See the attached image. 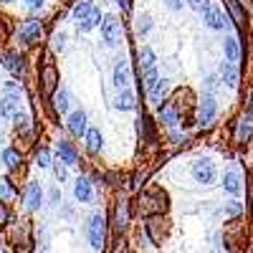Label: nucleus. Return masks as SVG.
<instances>
[{
	"label": "nucleus",
	"instance_id": "nucleus-34",
	"mask_svg": "<svg viewBox=\"0 0 253 253\" xmlns=\"http://www.w3.org/2000/svg\"><path fill=\"white\" fill-rule=\"evenodd\" d=\"M187 3H190V8H193V10H198V13H205V8L210 5L208 0H187Z\"/></svg>",
	"mask_w": 253,
	"mask_h": 253
},
{
	"label": "nucleus",
	"instance_id": "nucleus-21",
	"mask_svg": "<svg viewBox=\"0 0 253 253\" xmlns=\"http://www.w3.org/2000/svg\"><path fill=\"white\" fill-rule=\"evenodd\" d=\"M3 61H5V69H8V71H13L15 76H20V74H23V58H20V56H15V53H8Z\"/></svg>",
	"mask_w": 253,
	"mask_h": 253
},
{
	"label": "nucleus",
	"instance_id": "nucleus-10",
	"mask_svg": "<svg viewBox=\"0 0 253 253\" xmlns=\"http://www.w3.org/2000/svg\"><path fill=\"white\" fill-rule=\"evenodd\" d=\"M69 129L71 134L81 137V134H86V112H74L69 117Z\"/></svg>",
	"mask_w": 253,
	"mask_h": 253
},
{
	"label": "nucleus",
	"instance_id": "nucleus-31",
	"mask_svg": "<svg viewBox=\"0 0 253 253\" xmlns=\"http://www.w3.org/2000/svg\"><path fill=\"white\" fill-rule=\"evenodd\" d=\"M38 167H51V152L46 150H38Z\"/></svg>",
	"mask_w": 253,
	"mask_h": 253
},
{
	"label": "nucleus",
	"instance_id": "nucleus-28",
	"mask_svg": "<svg viewBox=\"0 0 253 253\" xmlns=\"http://www.w3.org/2000/svg\"><path fill=\"white\" fill-rule=\"evenodd\" d=\"M94 10H96V5L86 0V3H79V5L74 8V15L81 20V18H86V15H89V13H94Z\"/></svg>",
	"mask_w": 253,
	"mask_h": 253
},
{
	"label": "nucleus",
	"instance_id": "nucleus-23",
	"mask_svg": "<svg viewBox=\"0 0 253 253\" xmlns=\"http://www.w3.org/2000/svg\"><path fill=\"white\" fill-rule=\"evenodd\" d=\"M142 79H144V89H152L157 84V66H142Z\"/></svg>",
	"mask_w": 253,
	"mask_h": 253
},
{
	"label": "nucleus",
	"instance_id": "nucleus-15",
	"mask_svg": "<svg viewBox=\"0 0 253 253\" xmlns=\"http://www.w3.org/2000/svg\"><path fill=\"white\" fill-rule=\"evenodd\" d=\"M220 76H223V81L228 84L230 89L238 86V69H236V63L225 61V63H223V69H220Z\"/></svg>",
	"mask_w": 253,
	"mask_h": 253
},
{
	"label": "nucleus",
	"instance_id": "nucleus-22",
	"mask_svg": "<svg viewBox=\"0 0 253 253\" xmlns=\"http://www.w3.org/2000/svg\"><path fill=\"white\" fill-rule=\"evenodd\" d=\"M96 23H101V13H99V10L89 13L86 18H81V20H79V28H81L84 33H89V31H91V28H94Z\"/></svg>",
	"mask_w": 253,
	"mask_h": 253
},
{
	"label": "nucleus",
	"instance_id": "nucleus-40",
	"mask_svg": "<svg viewBox=\"0 0 253 253\" xmlns=\"http://www.w3.org/2000/svg\"><path fill=\"white\" fill-rule=\"evenodd\" d=\"M0 3H10V0H0Z\"/></svg>",
	"mask_w": 253,
	"mask_h": 253
},
{
	"label": "nucleus",
	"instance_id": "nucleus-13",
	"mask_svg": "<svg viewBox=\"0 0 253 253\" xmlns=\"http://www.w3.org/2000/svg\"><path fill=\"white\" fill-rule=\"evenodd\" d=\"M56 152H58V160H61L63 165H76V150H74V144H69V142H58Z\"/></svg>",
	"mask_w": 253,
	"mask_h": 253
},
{
	"label": "nucleus",
	"instance_id": "nucleus-12",
	"mask_svg": "<svg viewBox=\"0 0 253 253\" xmlns=\"http://www.w3.org/2000/svg\"><path fill=\"white\" fill-rule=\"evenodd\" d=\"M134 104H137V99H134V94H132L129 89L119 91V96L114 99V107H117L119 112H129V109H134Z\"/></svg>",
	"mask_w": 253,
	"mask_h": 253
},
{
	"label": "nucleus",
	"instance_id": "nucleus-5",
	"mask_svg": "<svg viewBox=\"0 0 253 253\" xmlns=\"http://www.w3.org/2000/svg\"><path fill=\"white\" fill-rule=\"evenodd\" d=\"M114 84H117L119 91L129 89V63H126V58L117 61V66H114Z\"/></svg>",
	"mask_w": 253,
	"mask_h": 253
},
{
	"label": "nucleus",
	"instance_id": "nucleus-26",
	"mask_svg": "<svg viewBox=\"0 0 253 253\" xmlns=\"http://www.w3.org/2000/svg\"><path fill=\"white\" fill-rule=\"evenodd\" d=\"M162 122H165L167 126H175V124H177V109L172 107V104L162 107Z\"/></svg>",
	"mask_w": 253,
	"mask_h": 253
},
{
	"label": "nucleus",
	"instance_id": "nucleus-6",
	"mask_svg": "<svg viewBox=\"0 0 253 253\" xmlns=\"http://www.w3.org/2000/svg\"><path fill=\"white\" fill-rule=\"evenodd\" d=\"M41 36V20H28V23H23V28H20V41L28 46V43H36Z\"/></svg>",
	"mask_w": 253,
	"mask_h": 253
},
{
	"label": "nucleus",
	"instance_id": "nucleus-14",
	"mask_svg": "<svg viewBox=\"0 0 253 253\" xmlns=\"http://www.w3.org/2000/svg\"><path fill=\"white\" fill-rule=\"evenodd\" d=\"M251 134H253V112L248 109V112L241 117V124H238V139L246 142Z\"/></svg>",
	"mask_w": 253,
	"mask_h": 253
},
{
	"label": "nucleus",
	"instance_id": "nucleus-25",
	"mask_svg": "<svg viewBox=\"0 0 253 253\" xmlns=\"http://www.w3.org/2000/svg\"><path fill=\"white\" fill-rule=\"evenodd\" d=\"M69 101H71V94H69L66 89L56 91V99H53V104H56V109H58V112H66V109H69Z\"/></svg>",
	"mask_w": 253,
	"mask_h": 253
},
{
	"label": "nucleus",
	"instance_id": "nucleus-16",
	"mask_svg": "<svg viewBox=\"0 0 253 253\" xmlns=\"http://www.w3.org/2000/svg\"><path fill=\"white\" fill-rule=\"evenodd\" d=\"M223 187H225V193H230V195H241V175L238 172H225Z\"/></svg>",
	"mask_w": 253,
	"mask_h": 253
},
{
	"label": "nucleus",
	"instance_id": "nucleus-37",
	"mask_svg": "<svg viewBox=\"0 0 253 253\" xmlns=\"http://www.w3.org/2000/svg\"><path fill=\"white\" fill-rule=\"evenodd\" d=\"M56 177H58V180H66V167H63V162L56 165Z\"/></svg>",
	"mask_w": 253,
	"mask_h": 253
},
{
	"label": "nucleus",
	"instance_id": "nucleus-29",
	"mask_svg": "<svg viewBox=\"0 0 253 253\" xmlns=\"http://www.w3.org/2000/svg\"><path fill=\"white\" fill-rule=\"evenodd\" d=\"M152 31V18L150 15H139L137 18V33L144 36V33H150Z\"/></svg>",
	"mask_w": 253,
	"mask_h": 253
},
{
	"label": "nucleus",
	"instance_id": "nucleus-19",
	"mask_svg": "<svg viewBox=\"0 0 253 253\" xmlns=\"http://www.w3.org/2000/svg\"><path fill=\"white\" fill-rule=\"evenodd\" d=\"M223 51H225V58L230 63H236L238 56H241V48H238V41L236 38H225V43H223Z\"/></svg>",
	"mask_w": 253,
	"mask_h": 253
},
{
	"label": "nucleus",
	"instance_id": "nucleus-3",
	"mask_svg": "<svg viewBox=\"0 0 253 253\" xmlns=\"http://www.w3.org/2000/svg\"><path fill=\"white\" fill-rule=\"evenodd\" d=\"M215 117H218V104H215V99H213V96H205L203 104H200L198 124H200V126H210V124L215 122Z\"/></svg>",
	"mask_w": 253,
	"mask_h": 253
},
{
	"label": "nucleus",
	"instance_id": "nucleus-18",
	"mask_svg": "<svg viewBox=\"0 0 253 253\" xmlns=\"http://www.w3.org/2000/svg\"><path fill=\"white\" fill-rule=\"evenodd\" d=\"M91 195H94V193H91V182L81 175V177L76 180V198H79L81 203H86V200H91Z\"/></svg>",
	"mask_w": 253,
	"mask_h": 253
},
{
	"label": "nucleus",
	"instance_id": "nucleus-32",
	"mask_svg": "<svg viewBox=\"0 0 253 253\" xmlns=\"http://www.w3.org/2000/svg\"><path fill=\"white\" fill-rule=\"evenodd\" d=\"M0 198H13V185L8 180H0Z\"/></svg>",
	"mask_w": 253,
	"mask_h": 253
},
{
	"label": "nucleus",
	"instance_id": "nucleus-4",
	"mask_svg": "<svg viewBox=\"0 0 253 253\" xmlns=\"http://www.w3.org/2000/svg\"><path fill=\"white\" fill-rule=\"evenodd\" d=\"M193 175H195V180L200 185H210V182L215 180V167H213V162H210V160H198L195 167H193Z\"/></svg>",
	"mask_w": 253,
	"mask_h": 253
},
{
	"label": "nucleus",
	"instance_id": "nucleus-33",
	"mask_svg": "<svg viewBox=\"0 0 253 253\" xmlns=\"http://www.w3.org/2000/svg\"><path fill=\"white\" fill-rule=\"evenodd\" d=\"M5 96H18L20 99V86H18L15 81H8L5 84Z\"/></svg>",
	"mask_w": 253,
	"mask_h": 253
},
{
	"label": "nucleus",
	"instance_id": "nucleus-20",
	"mask_svg": "<svg viewBox=\"0 0 253 253\" xmlns=\"http://www.w3.org/2000/svg\"><path fill=\"white\" fill-rule=\"evenodd\" d=\"M86 147H89V152H99L101 150V132L96 129V126L86 129Z\"/></svg>",
	"mask_w": 253,
	"mask_h": 253
},
{
	"label": "nucleus",
	"instance_id": "nucleus-17",
	"mask_svg": "<svg viewBox=\"0 0 253 253\" xmlns=\"http://www.w3.org/2000/svg\"><path fill=\"white\" fill-rule=\"evenodd\" d=\"M56 79H58L56 69L51 66V63H46V66H43V94H53V89H56Z\"/></svg>",
	"mask_w": 253,
	"mask_h": 253
},
{
	"label": "nucleus",
	"instance_id": "nucleus-11",
	"mask_svg": "<svg viewBox=\"0 0 253 253\" xmlns=\"http://www.w3.org/2000/svg\"><path fill=\"white\" fill-rule=\"evenodd\" d=\"M223 3L228 5V13H230V18H233V23L238 28H243L246 26V13H243L241 3H238V0H223Z\"/></svg>",
	"mask_w": 253,
	"mask_h": 253
},
{
	"label": "nucleus",
	"instance_id": "nucleus-2",
	"mask_svg": "<svg viewBox=\"0 0 253 253\" xmlns=\"http://www.w3.org/2000/svg\"><path fill=\"white\" fill-rule=\"evenodd\" d=\"M104 233H107V228H104V218L99 213H94L89 218V243L99 251L104 246Z\"/></svg>",
	"mask_w": 253,
	"mask_h": 253
},
{
	"label": "nucleus",
	"instance_id": "nucleus-8",
	"mask_svg": "<svg viewBox=\"0 0 253 253\" xmlns=\"http://www.w3.org/2000/svg\"><path fill=\"white\" fill-rule=\"evenodd\" d=\"M203 15H205V26H210L213 31H223V28H225V18H223V13H220L218 8L208 5Z\"/></svg>",
	"mask_w": 253,
	"mask_h": 253
},
{
	"label": "nucleus",
	"instance_id": "nucleus-27",
	"mask_svg": "<svg viewBox=\"0 0 253 253\" xmlns=\"http://www.w3.org/2000/svg\"><path fill=\"white\" fill-rule=\"evenodd\" d=\"M167 86H170V81H167V79H157V84L150 89V96H152L155 101H160V99H162V94L167 91Z\"/></svg>",
	"mask_w": 253,
	"mask_h": 253
},
{
	"label": "nucleus",
	"instance_id": "nucleus-1",
	"mask_svg": "<svg viewBox=\"0 0 253 253\" xmlns=\"http://www.w3.org/2000/svg\"><path fill=\"white\" fill-rule=\"evenodd\" d=\"M101 33H104V41L107 46H117L119 38H122V23L117 15H104L101 18Z\"/></svg>",
	"mask_w": 253,
	"mask_h": 253
},
{
	"label": "nucleus",
	"instance_id": "nucleus-35",
	"mask_svg": "<svg viewBox=\"0 0 253 253\" xmlns=\"http://www.w3.org/2000/svg\"><path fill=\"white\" fill-rule=\"evenodd\" d=\"M8 218H10V213H8V208H5V203H0V228H5Z\"/></svg>",
	"mask_w": 253,
	"mask_h": 253
},
{
	"label": "nucleus",
	"instance_id": "nucleus-39",
	"mask_svg": "<svg viewBox=\"0 0 253 253\" xmlns=\"http://www.w3.org/2000/svg\"><path fill=\"white\" fill-rule=\"evenodd\" d=\"M165 3H167V5H170L172 10H177V8L182 5V0H165Z\"/></svg>",
	"mask_w": 253,
	"mask_h": 253
},
{
	"label": "nucleus",
	"instance_id": "nucleus-24",
	"mask_svg": "<svg viewBox=\"0 0 253 253\" xmlns=\"http://www.w3.org/2000/svg\"><path fill=\"white\" fill-rule=\"evenodd\" d=\"M3 162H5V167L15 170V167L20 165V155L13 150V147H5V150H3Z\"/></svg>",
	"mask_w": 253,
	"mask_h": 253
},
{
	"label": "nucleus",
	"instance_id": "nucleus-30",
	"mask_svg": "<svg viewBox=\"0 0 253 253\" xmlns=\"http://www.w3.org/2000/svg\"><path fill=\"white\" fill-rule=\"evenodd\" d=\"M139 61H142V66H155V51L152 48H142Z\"/></svg>",
	"mask_w": 253,
	"mask_h": 253
},
{
	"label": "nucleus",
	"instance_id": "nucleus-7",
	"mask_svg": "<svg viewBox=\"0 0 253 253\" xmlns=\"http://www.w3.org/2000/svg\"><path fill=\"white\" fill-rule=\"evenodd\" d=\"M0 114L5 119H15L20 114V99L18 96H3V101H0Z\"/></svg>",
	"mask_w": 253,
	"mask_h": 253
},
{
	"label": "nucleus",
	"instance_id": "nucleus-36",
	"mask_svg": "<svg viewBox=\"0 0 253 253\" xmlns=\"http://www.w3.org/2000/svg\"><path fill=\"white\" fill-rule=\"evenodd\" d=\"M225 213H228L230 218H233V215H238V213H241V205H238V203H230V205L225 208Z\"/></svg>",
	"mask_w": 253,
	"mask_h": 253
},
{
	"label": "nucleus",
	"instance_id": "nucleus-38",
	"mask_svg": "<svg viewBox=\"0 0 253 253\" xmlns=\"http://www.w3.org/2000/svg\"><path fill=\"white\" fill-rule=\"evenodd\" d=\"M23 3H26L28 8H41V5H43V0H23Z\"/></svg>",
	"mask_w": 253,
	"mask_h": 253
},
{
	"label": "nucleus",
	"instance_id": "nucleus-9",
	"mask_svg": "<svg viewBox=\"0 0 253 253\" xmlns=\"http://www.w3.org/2000/svg\"><path fill=\"white\" fill-rule=\"evenodd\" d=\"M23 203H26L28 210H38V208H41V185H38V182H31V185L26 187Z\"/></svg>",
	"mask_w": 253,
	"mask_h": 253
}]
</instances>
